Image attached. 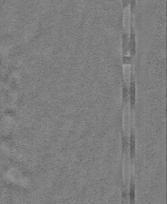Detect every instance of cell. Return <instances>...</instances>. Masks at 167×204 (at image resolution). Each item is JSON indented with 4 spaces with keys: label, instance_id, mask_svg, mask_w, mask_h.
Segmentation results:
<instances>
[{
    "label": "cell",
    "instance_id": "6da1fadb",
    "mask_svg": "<svg viewBox=\"0 0 167 204\" xmlns=\"http://www.w3.org/2000/svg\"><path fill=\"white\" fill-rule=\"evenodd\" d=\"M131 7L127 6L126 7V9L124 10L123 13V25L124 28L126 31L127 33L130 32V28H131Z\"/></svg>",
    "mask_w": 167,
    "mask_h": 204
}]
</instances>
